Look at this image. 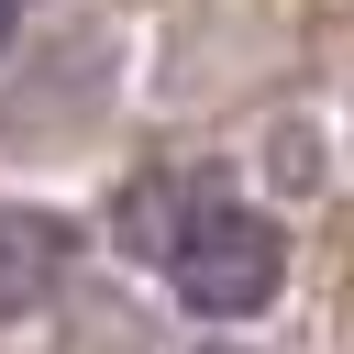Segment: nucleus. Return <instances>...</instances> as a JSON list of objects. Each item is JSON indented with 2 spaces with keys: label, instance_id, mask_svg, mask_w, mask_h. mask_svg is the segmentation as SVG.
<instances>
[{
  "label": "nucleus",
  "instance_id": "nucleus-2",
  "mask_svg": "<svg viewBox=\"0 0 354 354\" xmlns=\"http://www.w3.org/2000/svg\"><path fill=\"white\" fill-rule=\"evenodd\" d=\"M66 254H77V232H66L55 210L11 199V210H0V321L44 310V299H55V277H66Z\"/></svg>",
  "mask_w": 354,
  "mask_h": 354
},
{
  "label": "nucleus",
  "instance_id": "nucleus-1",
  "mask_svg": "<svg viewBox=\"0 0 354 354\" xmlns=\"http://www.w3.org/2000/svg\"><path fill=\"white\" fill-rule=\"evenodd\" d=\"M155 266H166V288H177L199 321H254V310L277 299V277H288V243H277L266 210H243V199H221L210 177H188Z\"/></svg>",
  "mask_w": 354,
  "mask_h": 354
},
{
  "label": "nucleus",
  "instance_id": "nucleus-3",
  "mask_svg": "<svg viewBox=\"0 0 354 354\" xmlns=\"http://www.w3.org/2000/svg\"><path fill=\"white\" fill-rule=\"evenodd\" d=\"M0 44H11V0H0Z\"/></svg>",
  "mask_w": 354,
  "mask_h": 354
}]
</instances>
